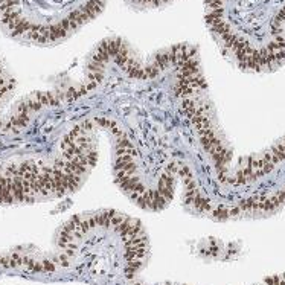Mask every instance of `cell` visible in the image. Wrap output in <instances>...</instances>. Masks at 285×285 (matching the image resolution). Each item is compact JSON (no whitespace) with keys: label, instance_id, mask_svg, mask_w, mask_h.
I'll return each instance as SVG.
<instances>
[{"label":"cell","instance_id":"obj_1","mask_svg":"<svg viewBox=\"0 0 285 285\" xmlns=\"http://www.w3.org/2000/svg\"><path fill=\"white\" fill-rule=\"evenodd\" d=\"M57 267H55V264L50 261H43V270L44 272H53Z\"/></svg>","mask_w":285,"mask_h":285}]
</instances>
